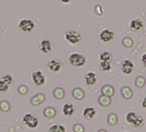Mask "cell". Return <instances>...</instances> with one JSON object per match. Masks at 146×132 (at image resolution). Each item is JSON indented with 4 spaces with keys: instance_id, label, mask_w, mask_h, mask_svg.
I'll list each match as a JSON object with an SVG mask.
<instances>
[{
    "instance_id": "cell-6",
    "label": "cell",
    "mask_w": 146,
    "mask_h": 132,
    "mask_svg": "<svg viewBox=\"0 0 146 132\" xmlns=\"http://www.w3.org/2000/svg\"><path fill=\"white\" fill-rule=\"evenodd\" d=\"M114 35H115V34H114V32H113V30L107 28V29L102 30V31L100 33L99 38H100V40H101L102 42L107 43V42H110L111 40H113V39L114 38Z\"/></svg>"
},
{
    "instance_id": "cell-10",
    "label": "cell",
    "mask_w": 146,
    "mask_h": 132,
    "mask_svg": "<svg viewBox=\"0 0 146 132\" xmlns=\"http://www.w3.org/2000/svg\"><path fill=\"white\" fill-rule=\"evenodd\" d=\"M129 27L132 32H138L143 28V23L140 19H133L130 22Z\"/></svg>"
},
{
    "instance_id": "cell-14",
    "label": "cell",
    "mask_w": 146,
    "mask_h": 132,
    "mask_svg": "<svg viewBox=\"0 0 146 132\" xmlns=\"http://www.w3.org/2000/svg\"><path fill=\"white\" fill-rule=\"evenodd\" d=\"M48 132H66L65 127L61 124H53L49 128Z\"/></svg>"
},
{
    "instance_id": "cell-13",
    "label": "cell",
    "mask_w": 146,
    "mask_h": 132,
    "mask_svg": "<svg viewBox=\"0 0 146 132\" xmlns=\"http://www.w3.org/2000/svg\"><path fill=\"white\" fill-rule=\"evenodd\" d=\"M96 114V111L94 107L92 106H89V107H86L84 112H83V115L85 118L87 119H92Z\"/></svg>"
},
{
    "instance_id": "cell-21",
    "label": "cell",
    "mask_w": 146,
    "mask_h": 132,
    "mask_svg": "<svg viewBox=\"0 0 146 132\" xmlns=\"http://www.w3.org/2000/svg\"><path fill=\"white\" fill-rule=\"evenodd\" d=\"M142 62H143V65L146 67V53L143 54V56H142Z\"/></svg>"
},
{
    "instance_id": "cell-17",
    "label": "cell",
    "mask_w": 146,
    "mask_h": 132,
    "mask_svg": "<svg viewBox=\"0 0 146 132\" xmlns=\"http://www.w3.org/2000/svg\"><path fill=\"white\" fill-rule=\"evenodd\" d=\"M137 115L135 113V112H128L127 114H126V116H125V120L129 123H133V122L135 121V119L137 118Z\"/></svg>"
},
{
    "instance_id": "cell-18",
    "label": "cell",
    "mask_w": 146,
    "mask_h": 132,
    "mask_svg": "<svg viewBox=\"0 0 146 132\" xmlns=\"http://www.w3.org/2000/svg\"><path fill=\"white\" fill-rule=\"evenodd\" d=\"M3 82H5L7 85H11L12 83H13V77L11 76V75H9V74H7V75H5L3 77H2V79H1Z\"/></svg>"
},
{
    "instance_id": "cell-7",
    "label": "cell",
    "mask_w": 146,
    "mask_h": 132,
    "mask_svg": "<svg viewBox=\"0 0 146 132\" xmlns=\"http://www.w3.org/2000/svg\"><path fill=\"white\" fill-rule=\"evenodd\" d=\"M121 71L125 75L131 74L132 71H134V64H133V63L131 60H129V59L124 60L123 63H122V65H121Z\"/></svg>"
},
{
    "instance_id": "cell-2",
    "label": "cell",
    "mask_w": 146,
    "mask_h": 132,
    "mask_svg": "<svg viewBox=\"0 0 146 132\" xmlns=\"http://www.w3.org/2000/svg\"><path fill=\"white\" fill-rule=\"evenodd\" d=\"M23 122L27 127L30 129H35L39 125V119L33 113H26L23 117Z\"/></svg>"
},
{
    "instance_id": "cell-4",
    "label": "cell",
    "mask_w": 146,
    "mask_h": 132,
    "mask_svg": "<svg viewBox=\"0 0 146 132\" xmlns=\"http://www.w3.org/2000/svg\"><path fill=\"white\" fill-rule=\"evenodd\" d=\"M35 27V22L30 19H23L18 23V28L21 31L24 33H30L34 30Z\"/></svg>"
},
{
    "instance_id": "cell-11",
    "label": "cell",
    "mask_w": 146,
    "mask_h": 132,
    "mask_svg": "<svg viewBox=\"0 0 146 132\" xmlns=\"http://www.w3.org/2000/svg\"><path fill=\"white\" fill-rule=\"evenodd\" d=\"M84 80H85L86 85H88V86H93L97 82V76H96V74L95 72L90 71V72H88L85 75Z\"/></svg>"
},
{
    "instance_id": "cell-12",
    "label": "cell",
    "mask_w": 146,
    "mask_h": 132,
    "mask_svg": "<svg viewBox=\"0 0 146 132\" xmlns=\"http://www.w3.org/2000/svg\"><path fill=\"white\" fill-rule=\"evenodd\" d=\"M75 112V107L73 106L71 103H65L64 106H63V108H62V112L64 116L66 117H70L73 115Z\"/></svg>"
},
{
    "instance_id": "cell-23",
    "label": "cell",
    "mask_w": 146,
    "mask_h": 132,
    "mask_svg": "<svg viewBox=\"0 0 146 132\" xmlns=\"http://www.w3.org/2000/svg\"><path fill=\"white\" fill-rule=\"evenodd\" d=\"M60 2L63 4H68L69 2H70V0H60Z\"/></svg>"
},
{
    "instance_id": "cell-19",
    "label": "cell",
    "mask_w": 146,
    "mask_h": 132,
    "mask_svg": "<svg viewBox=\"0 0 146 132\" xmlns=\"http://www.w3.org/2000/svg\"><path fill=\"white\" fill-rule=\"evenodd\" d=\"M143 119L141 117L137 116V118L135 119V121L133 122L132 125H133L135 128H139V127H141V126L143 125Z\"/></svg>"
},
{
    "instance_id": "cell-22",
    "label": "cell",
    "mask_w": 146,
    "mask_h": 132,
    "mask_svg": "<svg viewBox=\"0 0 146 132\" xmlns=\"http://www.w3.org/2000/svg\"><path fill=\"white\" fill-rule=\"evenodd\" d=\"M141 105L143 108L146 109V97H144L143 100H142V102H141Z\"/></svg>"
},
{
    "instance_id": "cell-9",
    "label": "cell",
    "mask_w": 146,
    "mask_h": 132,
    "mask_svg": "<svg viewBox=\"0 0 146 132\" xmlns=\"http://www.w3.org/2000/svg\"><path fill=\"white\" fill-rule=\"evenodd\" d=\"M39 47H40V50L43 53L47 54V53L51 52V51H52V43H51V41L49 40L44 39V40H42L40 41Z\"/></svg>"
},
{
    "instance_id": "cell-15",
    "label": "cell",
    "mask_w": 146,
    "mask_h": 132,
    "mask_svg": "<svg viewBox=\"0 0 146 132\" xmlns=\"http://www.w3.org/2000/svg\"><path fill=\"white\" fill-rule=\"evenodd\" d=\"M112 68L111 62H107V61H101L100 63V69L102 71H109Z\"/></svg>"
},
{
    "instance_id": "cell-8",
    "label": "cell",
    "mask_w": 146,
    "mask_h": 132,
    "mask_svg": "<svg viewBox=\"0 0 146 132\" xmlns=\"http://www.w3.org/2000/svg\"><path fill=\"white\" fill-rule=\"evenodd\" d=\"M62 62L58 59V58H54V59H52L48 63H47V67L48 69L52 71V72H58L61 68H62Z\"/></svg>"
},
{
    "instance_id": "cell-16",
    "label": "cell",
    "mask_w": 146,
    "mask_h": 132,
    "mask_svg": "<svg viewBox=\"0 0 146 132\" xmlns=\"http://www.w3.org/2000/svg\"><path fill=\"white\" fill-rule=\"evenodd\" d=\"M99 58L101 61H107V62H111L112 61V55L108 51H103L100 54Z\"/></svg>"
},
{
    "instance_id": "cell-5",
    "label": "cell",
    "mask_w": 146,
    "mask_h": 132,
    "mask_svg": "<svg viewBox=\"0 0 146 132\" xmlns=\"http://www.w3.org/2000/svg\"><path fill=\"white\" fill-rule=\"evenodd\" d=\"M32 82L35 86L40 87L45 84L46 77L40 71H37L32 73Z\"/></svg>"
},
{
    "instance_id": "cell-24",
    "label": "cell",
    "mask_w": 146,
    "mask_h": 132,
    "mask_svg": "<svg viewBox=\"0 0 146 132\" xmlns=\"http://www.w3.org/2000/svg\"><path fill=\"white\" fill-rule=\"evenodd\" d=\"M122 132H125V131H122Z\"/></svg>"
},
{
    "instance_id": "cell-1",
    "label": "cell",
    "mask_w": 146,
    "mask_h": 132,
    "mask_svg": "<svg viewBox=\"0 0 146 132\" xmlns=\"http://www.w3.org/2000/svg\"><path fill=\"white\" fill-rule=\"evenodd\" d=\"M69 62L72 66L76 67H82L86 63V58L82 54L74 52L70 55L69 57Z\"/></svg>"
},
{
    "instance_id": "cell-3",
    "label": "cell",
    "mask_w": 146,
    "mask_h": 132,
    "mask_svg": "<svg viewBox=\"0 0 146 132\" xmlns=\"http://www.w3.org/2000/svg\"><path fill=\"white\" fill-rule=\"evenodd\" d=\"M64 38H65V40H66L69 43H70V44H72V45H75V44L80 42L81 40H82L81 34H80L78 31L73 30V29H69V30H67V31L65 32Z\"/></svg>"
},
{
    "instance_id": "cell-20",
    "label": "cell",
    "mask_w": 146,
    "mask_h": 132,
    "mask_svg": "<svg viewBox=\"0 0 146 132\" xmlns=\"http://www.w3.org/2000/svg\"><path fill=\"white\" fill-rule=\"evenodd\" d=\"M10 88V86L7 85L5 82L0 80V93H6Z\"/></svg>"
}]
</instances>
